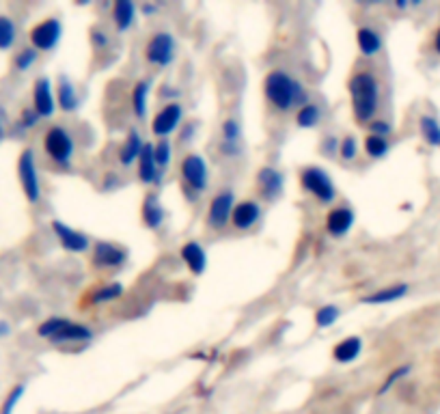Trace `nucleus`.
<instances>
[{
  "label": "nucleus",
  "mask_w": 440,
  "mask_h": 414,
  "mask_svg": "<svg viewBox=\"0 0 440 414\" xmlns=\"http://www.w3.org/2000/svg\"><path fill=\"white\" fill-rule=\"evenodd\" d=\"M263 95L277 113H291V110H298L300 106L311 102L307 87L283 67H274L266 74Z\"/></svg>",
  "instance_id": "nucleus-1"
},
{
  "label": "nucleus",
  "mask_w": 440,
  "mask_h": 414,
  "mask_svg": "<svg viewBox=\"0 0 440 414\" xmlns=\"http://www.w3.org/2000/svg\"><path fill=\"white\" fill-rule=\"evenodd\" d=\"M348 93L354 121L367 125L376 119L382 104V82L371 71H356L348 80Z\"/></svg>",
  "instance_id": "nucleus-2"
},
{
  "label": "nucleus",
  "mask_w": 440,
  "mask_h": 414,
  "mask_svg": "<svg viewBox=\"0 0 440 414\" xmlns=\"http://www.w3.org/2000/svg\"><path fill=\"white\" fill-rule=\"evenodd\" d=\"M41 147H43V153L48 156V160L57 169H63V171L71 169L74 156H76V136L67 125H61V123L50 125L43 132Z\"/></svg>",
  "instance_id": "nucleus-3"
},
{
  "label": "nucleus",
  "mask_w": 440,
  "mask_h": 414,
  "mask_svg": "<svg viewBox=\"0 0 440 414\" xmlns=\"http://www.w3.org/2000/svg\"><path fill=\"white\" fill-rule=\"evenodd\" d=\"M179 179H181V190L188 203H197V199L209 188V164L207 160L197 153L190 151L179 160Z\"/></svg>",
  "instance_id": "nucleus-4"
},
{
  "label": "nucleus",
  "mask_w": 440,
  "mask_h": 414,
  "mask_svg": "<svg viewBox=\"0 0 440 414\" xmlns=\"http://www.w3.org/2000/svg\"><path fill=\"white\" fill-rule=\"evenodd\" d=\"M298 179H300V188L305 190L307 195H311L319 205H333L339 197L333 177L328 175L326 169L317 167V164L302 167L298 173Z\"/></svg>",
  "instance_id": "nucleus-5"
},
{
  "label": "nucleus",
  "mask_w": 440,
  "mask_h": 414,
  "mask_svg": "<svg viewBox=\"0 0 440 414\" xmlns=\"http://www.w3.org/2000/svg\"><path fill=\"white\" fill-rule=\"evenodd\" d=\"M15 171H18V181H20L24 199L29 201L31 205H37L41 201L43 192H41V177H39V167H37V156H35V151L31 147H26V149L20 151Z\"/></svg>",
  "instance_id": "nucleus-6"
},
{
  "label": "nucleus",
  "mask_w": 440,
  "mask_h": 414,
  "mask_svg": "<svg viewBox=\"0 0 440 414\" xmlns=\"http://www.w3.org/2000/svg\"><path fill=\"white\" fill-rule=\"evenodd\" d=\"M145 63L156 69H167L177 57V41L171 31H156L143 48Z\"/></svg>",
  "instance_id": "nucleus-7"
},
{
  "label": "nucleus",
  "mask_w": 440,
  "mask_h": 414,
  "mask_svg": "<svg viewBox=\"0 0 440 414\" xmlns=\"http://www.w3.org/2000/svg\"><path fill=\"white\" fill-rule=\"evenodd\" d=\"M89 261H91L93 270H97V272H117L130 261V251L117 242L97 240L91 246Z\"/></svg>",
  "instance_id": "nucleus-8"
},
{
  "label": "nucleus",
  "mask_w": 440,
  "mask_h": 414,
  "mask_svg": "<svg viewBox=\"0 0 440 414\" xmlns=\"http://www.w3.org/2000/svg\"><path fill=\"white\" fill-rule=\"evenodd\" d=\"M238 197L233 188H220L207 203L205 212V225L212 231H225L231 225V216L235 209Z\"/></svg>",
  "instance_id": "nucleus-9"
},
{
  "label": "nucleus",
  "mask_w": 440,
  "mask_h": 414,
  "mask_svg": "<svg viewBox=\"0 0 440 414\" xmlns=\"http://www.w3.org/2000/svg\"><path fill=\"white\" fill-rule=\"evenodd\" d=\"M63 22L59 18H43L39 20L37 24L31 26V31H29V46L35 48L39 54L41 52H52V50H57V46L61 43L63 39Z\"/></svg>",
  "instance_id": "nucleus-10"
},
{
  "label": "nucleus",
  "mask_w": 440,
  "mask_h": 414,
  "mask_svg": "<svg viewBox=\"0 0 440 414\" xmlns=\"http://www.w3.org/2000/svg\"><path fill=\"white\" fill-rule=\"evenodd\" d=\"M186 110L181 102H167L158 108V113L151 117V134L158 138H171L184 125Z\"/></svg>",
  "instance_id": "nucleus-11"
},
{
  "label": "nucleus",
  "mask_w": 440,
  "mask_h": 414,
  "mask_svg": "<svg viewBox=\"0 0 440 414\" xmlns=\"http://www.w3.org/2000/svg\"><path fill=\"white\" fill-rule=\"evenodd\" d=\"M50 229L57 237V242L61 244L63 251L71 253V255H85V253H91V246H93V240L80 229H74L69 227L63 220L54 218L50 220Z\"/></svg>",
  "instance_id": "nucleus-12"
},
{
  "label": "nucleus",
  "mask_w": 440,
  "mask_h": 414,
  "mask_svg": "<svg viewBox=\"0 0 440 414\" xmlns=\"http://www.w3.org/2000/svg\"><path fill=\"white\" fill-rule=\"evenodd\" d=\"M255 188L261 201H277L283 197L285 192V175L281 169L272 167V164H266V167H259V171L255 173Z\"/></svg>",
  "instance_id": "nucleus-13"
},
{
  "label": "nucleus",
  "mask_w": 440,
  "mask_h": 414,
  "mask_svg": "<svg viewBox=\"0 0 440 414\" xmlns=\"http://www.w3.org/2000/svg\"><path fill=\"white\" fill-rule=\"evenodd\" d=\"M218 149L225 158L233 160L240 158L244 151V130L240 119L235 117H227L223 123H220V141H218Z\"/></svg>",
  "instance_id": "nucleus-14"
},
{
  "label": "nucleus",
  "mask_w": 440,
  "mask_h": 414,
  "mask_svg": "<svg viewBox=\"0 0 440 414\" xmlns=\"http://www.w3.org/2000/svg\"><path fill=\"white\" fill-rule=\"evenodd\" d=\"M33 110L41 119H52L57 113V95H54V85L48 76H37L33 82Z\"/></svg>",
  "instance_id": "nucleus-15"
},
{
  "label": "nucleus",
  "mask_w": 440,
  "mask_h": 414,
  "mask_svg": "<svg viewBox=\"0 0 440 414\" xmlns=\"http://www.w3.org/2000/svg\"><path fill=\"white\" fill-rule=\"evenodd\" d=\"M356 225V212L350 205H335L330 207L324 218V229L333 240H343Z\"/></svg>",
  "instance_id": "nucleus-16"
},
{
  "label": "nucleus",
  "mask_w": 440,
  "mask_h": 414,
  "mask_svg": "<svg viewBox=\"0 0 440 414\" xmlns=\"http://www.w3.org/2000/svg\"><path fill=\"white\" fill-rule=\"evenodd\" d=\"M263 218V205L257 199H242L235 203L233 216H231V227L235 231H251L255 229Z\"/></svg>",
  "instance_id": "nucleus-17"
},
{
  "label": "nucleus",
  "mask_w": 440,
  "mask_h": 414,
  "mask_svg": "<svg viewBox=\"0 0 440 414\" xmlns=\"http://www.w3.org/2000/svg\"><path fill=\"white\" fill-rule=\"evenodd\" d=\"M136 177L147 188H158L164 181V171L158 167L156 156H153V143H145L143 153L136 162Z\"/></svg>",
  "instance_id": "nucleus-18"
},
{
  "label": "nucleus",
  "mask_w": 440,
  "mask_h": 414,
  "mask_svg": "<svg viewBox=\"0 0 440 414\" xmlns=\"http://www.w3.org/2000/svg\"><path fill=\"white\" fill-rule=\"evenodd\" d=\"M95 339V330L89 324L82 322H74V319H65V324L59 328V333L50 339V343L54 345H67V343H91Z\"/></svg>",
  "instance_id": "nucleus-19"
},
{
  "label": "nucleus",
  "mask_w": 440,
  "mask_h": 414,
  "mask_svg": "<svg viewBox=\"0 0 440 414\" xmlns=\"http://www.w3.org/2000/svg\"><path fill=\"white\" fill-rule=\"evenodd\" d=\"M54 95H57V108L65 115H74L82 106V97L78 93V87L74 80L65 74H59L57 85H54Z\"/></svg>",
  "instance_id": "nucleus-20"
},
{
  "label": "nucleus",
  "mask_w": 440,
  "mask_h": 414,
  "mask_svg": "<svg viewBox=\"0 0 440 414\" xmlns=\"http://www.w3.org/2000/svg\"><path fill=\"white\" fill-rule=\"evenodd\" d=\"M141 220H143L145 229H149V231H160L164 227V223H167V207H164L158 192L149 190L143 197Z\"/></svg>",
  "instance_id": "nucleus-21"
},
{
  "label": "nucleus",
  "mask_w": 440,
  "mask_h": 414,
  "mask_svg": "<svg viewBox=\"0 0 440 414\" xmlns=\"http://www.w3.org/2000/svg\"><path fill=\"white\" fill-rule=\"evenodd\" d=\"M145 138L141 134L139 127H130L125 138H123V143L119 145L117 149V162L121 164L123 169H130L134 167L136 162H139L141 153H143V147H145Z\"/></svg>",
  "instance_id": "nucleus-22"
},
{
  "label": "nucleus",
  "mask_w": 440,
  "mask_h": 414,
  "mask_svg": "<svg viewBox=\"0 0 440 414\" xmlns=\"http://www.w3.org/2000/svg\"><path fill=\"white\" fill-rule=\"evenodd\" d=\"M179 259L192 276H203L207 270V251L201 242L188 240L179 248Z\"/></svg>",
  "instance_id": "nucleus-23"
},
{
  "label": "nucleus",
  "mask_w": 440,
  "mask_h": 414,
  "mask_svg": "<svg viewBox=\"0 0 440 414\" xmlns=\"http://www.w3.org/2000/svg\"><path fill=\"white\" fill-rule=\"evenodd\" d=\"M354 39H356V48H359V54L363 59H376L384 48V39H382L380 31L373 29V26H359L354 33Z\"/></svg>",
  "instance_id": "nucleus-24"
},
{
  "label": "nucleus",
  "mask_w": 440,
  "mask_h": 414,
  "mask_svg": "<svg viewBox=\"0 0 440 414\" xmlns=\"http://www.w3.org/2000/svg\"><path fill=\"white\" fill-rule=\"evenodd\" d=\"M151 80L149 78H141L134 82V87L130 91V108H132V115L139 119V121H145L147 115H149V97H151Z\"/></svg>",
  "instance_id": "nucleus-25"
},
{
  "label": "nucleus",
  "mask_w": 440,
  "mask_h": 414,
  "mask_svg": "<svg viewBox=\"0 0 440 414\" xmlns=\"http://www.w3.org/2000/svg\"><path fill=\"white\" fill-rule=\"evenodd\" d=\"M136 18H139V7L132 0H115L113 7H110V20H113L115 31L121 35L136 24Z\"/></svg>",
  "instance_id": "nucleus-26"
},
{
  "label": "nucleus",
  "mask_w": 440,
  "mask_h": 414,
  "mask_svg": "<svg viewBox=\"0 0 440 414\" xmlns=\"http://www.w3.org/2000/svg\"><path fill=\"white\" fill-rule=\"evenodd\" d=\"M408 294H410V285H408V283H395V285L382 287V289H376V291L363 296V298H361V305H367V307L393 305V302L406 298Z\"/></svg>",
  "instance_id": "nucleus-27"
},
{
  "label": "nucleus",
  "mask_w": 440,
  "mask_h": 414,
  "mask_svg": "<svg viewBox=\"0 0 440 414\" xmlns=\"http://www.w3.org/2000/svg\"><path fill=\"white\" fill-rule=\"evenodd\" d=\"M363 339L359 335H350L333 345V361L339 365H350L363 354Z\"/></svg>",
  "instance_id": "nucleus-28"
},
{
  "label": "nucleus",
  "mask_w": 440,
  "mask_h": 414,
  "mask_svg": "<svg viewBox=\"0 0 440 414\" xmlns=\"http://www.w3.org/2000/svg\"><path fill=\"white\" fill-rule=\"evenodd\" d=\"M125 296V285L119 281H108L99 287H95L89 294V300L93 307H102V305H113V302L121 300Z\"/></svg>",
  "instance_id": "nucleus-29"
},
{
  "label": "nucleus",
  "mask_w": 440,
  "mask_h": 414,
  "mask_svg": "<svg viewBox=\"0 0 440 414\" xmlns=\"http://www.w3.org/2000/svg\"><path fill=\"white\" fill-rule=\"evenodd\" d=\"M294 121L302 130H313V127H317L322 123V106L315 104V102H307L305 106H300L296 110Z\"/></svg>",
  "instance_id": "nucleus-30"
},
{
  "label": "nucleus",
  "mask_w": 440,
  "mask_h": 414,
  "mask_svg": "<svg viewBox=\"0 0 440 414\" xmlns=\"http://www.w3.org/2000/svg\"><path fill=\"white\" fill-rule=\"evenodd\" d=\"M419 132H421V138L429 147L440 149V121H438V117L423 113L419 117Z\"/></svg>",
  "instance_id": "nucleus-31"
},
{
  "label": "nucleus",
  "mask_w": 440,
  "mask_h": 414,
  "mask_svg": "<svg viewBox=\"0 0 440 414\" xmlns=\"http://www.w3.org/2000/svg\"><path fill=\"white\" fill-rule=\"evenodd\" d=\"M363 151L371 160H382V158H387L389 151H391V141H389V138H382V136L365 134V138H363Z\"/></svg>",
  "instance_id": "nucleus-32"
},
{
  "label": "nucleus",
  "mask_w": 440,
  "mask_h": 414,
  "mask_svg": "<svg viewBox=\"0 0 440 414\" xmlns=\"http://www.w3.org/2000/svg\"><path fill=\"white\" fill-rule=\"evenodd\" d=\"M18 41V24L11 15L0 13V52H9Z\"/></svg>",
  "instance_id": "nucleus-33"
},
{
  "label": "nucleus",
  "mask_w": 440,
  "mask_h": 414,
  "mask_svg": "<svg viewBox=\"0 0 440 414\" xmlns=\"http://www.w3.org/2000/svg\"><path fill=\"white\" fill-rule=\"evenodd\" d=\"M341 307H337V305H322V307H317L315 309V313H313V322H315V328H319V330H326V328H330V326H335L339 319H341Z\"/></svg>",
  "instance_id": "nucleus-34"
},
{
  "label": "nucleus",
  "mask_w": 440,
  "mask_h": 414,
  "mask_svg": "<svg viewBox=\"0 0 440 414\" xmlns=\"http://www.w3.org/2000/svg\"><path fill=\"white\" fill-rule=\"evenodd\" d=\"M37 61H39V52L31 46H24L13 54V69L24 74V71L33 69L37 65Z\"/></svg>",
  "instance_id": "nucleus-35"
},
{
  "label": "nucleus",
  "mask_w": 440,
  "mask_h": 414,
  "mask_svg": "<svg viewBox=\"0 0 440 414\" xmlns=\"http://www.w3.org/2000/svg\"><path fill=\"white\" fill-rule=\"evenodd\" d=\"M337 158L345 164H352L356 158H359V138L354 134H345L339 138V149H337Z\"/></svg>",
  "instance_id": "nucleus-36"
},
{
  "label": "nucleus",
  "mask_w": 440,
  "mask_h": 414,
  "mask_svg": "<svg viewBox=\"0 0 440 414\" xmlns=\"http://www.w3.org/2000/svg\"><path fill=\"white\" fill-rule=\"evenodd\" d=\"M412 373V365L410 363H404V365H397L391 373H387V378L382 380V384H380V389H378V395L382 397V395H387L395 384H399L401 380H406L408 375Z\"/></svg>",
  "instance_id": "nucleus-37"
},
{
  "label": "nucleus",
  "mask_w": 440,
  "mask_h": 414,
  "mask_svg": "<svg viewBox=\"0 0 440 414\" xmlns=\"http://www.w3.org/2000/svg\"><path fill=\"white\" fill-rule=\"evenodd\" d=\"M153 156H156L158 167L162 171H167L171 167V162H173V143H171V138H160V141H156L153 143Z\"/></svg>",
  "instance_id": "nucleus-38"
},
{
  "label": "nucleus",
  "mask_w": 440,
  "mask_h": 414,
  "mask_svg": "<svg viewBox=\"0 0 440 414\" xmlns=\"http://www.w3.org/2000/svg\"><path fill=\"white\" fill-rule=\"evenodd\" d=\"M24 393H26V384L24 382L13 384L11 391L7 393V397L3 399V403H0V414H13L15 408H18V403L22 401Z\"/></svg>",
  "instance_id": "nucleus-39"
},
{
  "label": "nucleus",
  "mask_w": 440,
  "mask_h": 414,
  "mask_svg": "<svg viewBox=\"0 0 440 414\" xmlns=\"http://www.w3.org/2000/svg\"><path fill=\"white\" fill-rule=\"evenodd\" d=\"M39 121H41V117L35 113L33 106H26V108L20 110V115L15 119V127L22 130V132H31L39 125Z\"/></svg>",
  "instance_id": "nucleus-40"
},
{
  "label": "nucleus",
  "mask_w": 440,
  "mask_h": 414,
  "mask_svg": "<svg viewBox=\"0 0 440 414\" xmlns=\"http://www.w3.org/2000/svg\"><path fill=\"white\" fill-rule=\"evenodd\" d=\"M89 41H91L93 50L104 52V50L110 48V43H113V37L108 35V31L104 29V26L95 24V26H91V29H89Z\"/></svg>",
  "instance_id": "nucleus-41"
},
{
  "label": "nucleus",
  "mask_w": 440,
  "mask_h": 414,
  "mask_svg": "<svg viewBox=\"0 0 440 414\" xmlns=\"http://www.w3.org/2000/svg\"><path fill=\"white\" fill-rule=\"evenodd\" d=\"M393 123L389 119H382V117H376L371 123H367V134H373V136H382V138H389L393 134Z\"/></svg>",
  "instance_id": "nucleus-42"
},
{
  "label": "nucleus",
  "mask_w": 440,
  "mask_h": 414,
  "mask_svg": "<svg viewBox=\"0 0 440 414\" xmlns=\"http://www.w3.org/2000/svg\"><path fill=\"white\" fill-rule=\"evenodd\" d=\"M337 149H339V136L335 134H328L322 138L319 143V151L326 156V158H337Z\"/></svg>",
  "instance_id": "nucleus-43"
},
{
  "label": "nucleus",
  "mask_w": 440,
  "mask_h": 414,
  "mask_svg": "<svg viewBox=\"0 0 440 414\" xmlns=\"http://www.w3.org/2000/svg\"><path fill=\"white\" fill-rule=\"evenodd\" d=\"M197 130H199V121H197V119L184 121V125L179 127V141H181V143H190L192 138H195Z\"/></svg>",
  "instance_id": "nucleus-44"
},
{
  "label": "nucleus",
  "mask_w": 440,
  "mask_h": 414,
  "mask_svg": "<svg viewBox=\"0 0 440 414\" xmlns=\"http://www.w3.org/2000/svg\"><path fill=\"white\" fill-rule=\"evenodd\" d=\"M158 97H160L164 104H167V97H169V102H179V99H177V97H179V89H175L173 85H162Z\"/></svg>",
  "instance_id": "nucleus-45"
},
{
  "label": "nucleus",
  "mask_w": 440,
  "mask_h": 414,
  "mask_svg": "<svg viewBox=\"0 0 440 414\" xmlns=\"http://www.w3.org/2000/svg\"><path fill=\"white\" fill-rule=\"evenodd\" d=\"M7 127H9V115H7V110H5L3 106H0V143L5 141Z\"/></svg>",
  "instance_id": "nucleus-46"
},
{
  "label": "nucleus",
  "mask_w": 440,
  "mask_h": 414,
  "mask_svg": "<svg viewBox=\"0 0 440 414\" xmlns=\"http://www.w3.org/2000/svg\"><path fill=\"white\" fill-rule=\"evenodd\" d=\"M121 186H123L121 177H117L115 173H108V175H106V181H104V190H117V188H121Z\"/></svg>",
  "instance_id": "nucleus-47"
},
{
  "label": "nucleus",
  "mask_w": 440,
  "mask_h": 414,
  "mask_svg": "<svg viewBox=\"0 0 440 414\" xmlns=\"http://www.w3.org/2000/svg\"><path fill=\"white\" fill-rule=\"evenodd\" d=\"M139 11H141L143 18H151V15H156L160 11V5H156V3H143L139 7Z\"/></svg>",
  "instance_id": "nucleus-48"
},
{
  "label": "nucleus",
  "mask_w": 440,
  "mask_h": 414,
  "mask_svg": "<svg viewBox=\"0 0 440 414\" xmlns=\"http://www.w3.org/2000/svg\"><path fill=\"white\" fill-rule=\"evenodd\" d=\"M11 335V324L7 319H0V339H5Z\"/></svg>",
  "instance_id": "nucleus-49"
},
{
  "label": "nucleus",
  "mask_w": 440,
  "mask_h": 414,
  "mask_svg": "<svg viewBox=\"0 0 440 414\" xmlns=\"http://www.w3.org/2000/svg\"><path fill=\"white\" fill-rule=\"evenodd\" d=\"M432 46H434V52L440 57V26L434 31V39H432Z\"/></svg>",
  "instance_id": "nucleus-50"
},
{
  "label": "nucleus",
  "mask_w": 440,
  "mask_h": 414,
  "mask_svg": "<svg viewBox=\"0 0 440 414\" xmlns=\"http://www.w3.org/2000/svg\"><path fill=\"white\" fill-rule=\"evenodd\" d=\"M395 7H397V9H408V7H410V3H406V0H397Z\"/></svg>",
  "instance_id": "nucleus-51"
}]
</instances>
